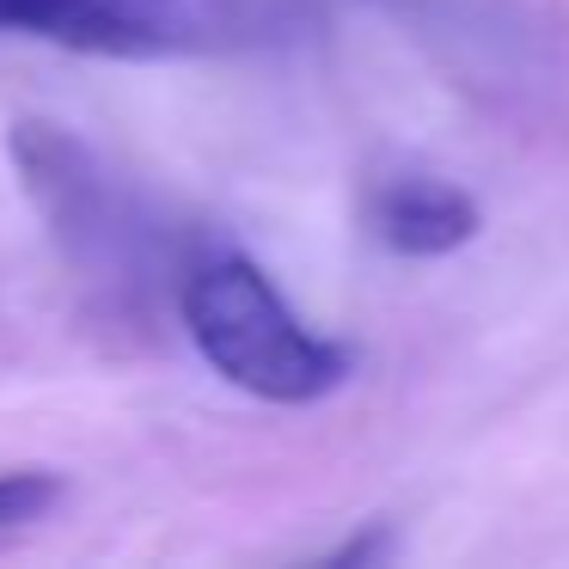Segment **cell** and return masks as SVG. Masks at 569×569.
<instances>
[{
	"label": "cell",
	"mask_w": 569,
	"mask_h": 569,
	"mask_svg": "<svg viewBox=\"0 0 569 569\" xmlns=\"http://www.w3.org/2000/svg\"><path fill=\"white\" fill-rule=\"evenodd\" d=\"M56 502H62V478H50V471H0V532L31 527Z\"/></svg>",
	"instance_id": "obj_4"
},
{
	"label": "cell",
	"mask_w": 569,
	"mask_h": 569,
	"mask_svg": "<svg viewBox=\"0 0 569 569\" xmlns=\"http://www.w3.org/2000/svg\"><path fill=\"white\" fill-rule=\"evenodd\" d=\"M361 214H368V233L386 251H398V258H447V251L471 246L483 227L478 202L435 172L380 178L368 190V202H361Z\"/></svg>",
	"instance_id": "obj_3"
},
{
	"label": "cell",
	"mask_w": 569,
	"mask_h": 569,
	"mask_svg": "<svg viewBox=\"0 0 569 569\" xmlns=\"http://www.w3.org/2000/svg\"><path fill=\"white\" fill-rule=\"evenodd\" d=\"M380 7H386V13H398V19H429L441 0H380Z\"/></svg>",
	"instance_id": "obj_5"
},
{
	"label": "cell",
	"mask_w": 569,
	"mask_h": 569,
	"mask_svg": "<svg viewBox=\"0 0 569 569\" xmlns=\"http://www.w3.org/2000/svg\"><path fill=\"white\" fill-rule=\"evenodd\" d=\"M178 312L197 356L263 405H319L349 380V349L307 331L276 282L239 251H209L184 270Z\"/></svg>",
	"instance_id": "obj_1"
},
{
	"label": "cell",
	"mask_w": 569,
	"mask_h": 569,
	"mask_svg": "<svg viewBox=\"0 0 569 569\" xmlns=\"http://www.w3.org/2000/svg\"><path fill=\"white\" fill-rule=\"evenodd\" d=\"M307 26V0H0V31L117 62L270 50Z\"/></svg>",
	"instance_id": "obj_2"
}]
</instances>
